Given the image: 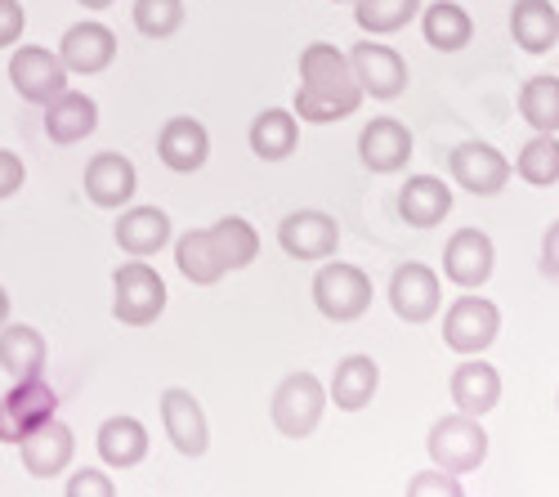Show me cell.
Wrapping results in <instances>:
<instances>
[{
	"label": "cell",
	"mask_w": 559,
	"mask_h": 497,
	"mask_svg": "<svg viewBox=\"0 0 559 497\" xmlns=\"http://www.w3.org/2000/svg\"><path fill=\"white\" fill-rule=\"evenodd\" d=\"M520 117L537 134H559V76H528L520 85Z\"/></svg>",
	"instance_id": "4dcf8cb0"
},
{
	"label": "cell",
	"mask_w": 559,
	"mask_h": 497,
	"mask_svg": "<svg viewBox=\"0 0 559 497\" xmlns=\"http://www.w3.org/2000/svg\"><path fill=\"white\" fill-rule=\"evenodd\" d=\"M59 413V394L36 381H14L10 394L0 399V443H23L40 422H50Z\"/></svg>",
	"instance_id": "9c48e42d"
},
{
	"label": "cell",
	"mask_w": 559,
	"mask_h": 497,
	"mask_svg": "<svg viewBox=\"0 0 559 497\" xmlns=\"http://www.w3.org/2000/svg\"><path fill=\"white\" fill-rule=\"evenodd\" d=\"M112 238L126 256H139V260L157 256L170 242V215L162 206H130V211H121Z\"/></svg>",
	"instance_id": "44dd1931"
},
{
	"label": "cell",
	"mask_w": 559,
	"mask_h": 497,
	"mask_svg": "<svg viewBox=\"0 0 559 497\" xmlns=\"http://www.w3.org/2000/svg\"><path fill=\"white\" fill-rule=\"evenodd\" d=\"M555 409H559V394H555Z\"/></svg>",
	"instance_id": "7bdbcfd3"
},
{
	"label": "cell",
	"mask_w": 559,
	"mask_h": 497,
	"mask_svg": "<svg viewBox=\"0 0 559 497\" xmlns=\"http://www.w3.org/2000/svg\"><path fill=\"white\" fill-rule=\"evenodd\" d=\"M72 453H76V439H72V430H68L59 417L40 422V426L19 443L23 471H27V475H36V480H55L59 471H68Z\"/></svg>",
	"instance_id": "e0dca14e"
},
{
	"label": "cell",
	"mask_w": 559,
	"mask_h": 497,
	"mask_svg": "<svg viewBox=\"0 0 559 497\" xmlns=\"http://www.w3.org/2000/svg\"><path fill=\"white\" fill-rule=\"evenodd\" d=\"M247 140L260 162H287L300 144V117L287 108H264V113H255Z\"/></svg>",
	"instance_id": "484cf974"
},
{
	"label": "cell",
	"mask_w": 559,
	"mask_h": 497,
	"mask_svg": "<svg viewBox=\"0 0 559 497\" xmlns=\"http://www.w3.org/2000/svg\"><path fill=\"white\" fill-rule=\"evenodd\" d=\"M510 170H515L533 189L559 185V134H533V140L520 149V157H515Z\"/></svg>",
	"instance_id": "1f68e13d"
},
{
	"label": "cell",
	"mask_w": 559,
	"mask_h": 497,
	"mask_svg": "<svg viewBox=\"0 0 559 497\" xmlns=\"http://www.w3.org/2000/svg\"><path fill=\"white\" fill-rule=\"evenodd\" d=\"M349 68H354V81L362 95L371 99H399L407 90V63L399 50H390V45L381 40H358L349 50Z\"/></svg>",
	"instance_id": "30bf717a"
},
{
	"label": "cell",
	"mask_w": 559,
	"mask_h": 497,
	"mask_svg": "<svg viewBox=\"0 0 559 497\" xmlns=\"http://www.w3.org/2000/svg\"><path fill=\"white\" fill-rule=\"evenodd\" d=\"M542 269L559 279V220L542 234Z\"/></svg>",
	"instance_id": "ab89813d"
},
{
	"label": "cell",
	"mask_w": 559,
	"mask_h": 497,
	"mask_svg": "<svg viewBox=\"0 0 559 497\" xmlns=\"http://www.w3.org/2000/svg\"><path fill=\"white\" fill-rule=\"evenodd\" d=\"M497 332H501V309L488 296L465 292L443 313V341L456 354H484L497 341Z\"/></svg>",
	"instance_id": "8992f818"
},
{
	"label": "cell",
	"mask_w": 559,
	"mask_h": 497,
	"mask_svg": "<svg viewBox=\"0 0 559 497\" xmlns=\"http://www.w3.org/2000/svg\"><path fill=\"white\" fill-rule=\"evenodd\" d=\"M99 458L117 471H130L148 458V430L139 417H108L99 426Z\"/></svg>",
	"instance_id": "f1b7e54d"
},
{
	"label": "cell",
	"mask_w": 559,
	"mask_h": 497,
	"mask_svg": "<svg viewBox=\"0 0 559 497\" xmlns=\"http://www.w3.org/2000/svg\"><path fill=\"white\" fill-rule=\"evenodd\" d=\"M510 36L524 55H550L559 45V10L550 0H515L510 5Z\"/></svg>",
	"instance_id": "7402d4cb"
},
{
	"label": "cell",
	"mask_w": 559,
	"mask_h": 497,
	"mask_svg": "<svg viewBox=\"0 0 559 497\" xmlns=\"http://www.w3.org/2000/svg\"><path fill=\"white\" fill-rule=\"evenodd\" d=\"M59 59L68 72H81V76H95L104 68H112L117 59V36L112 27L104 23H72L59 40Z\"/></svg>",
	"instance_id": "ac0fdd59"
},
{
	"label": "cell",
	"mask_w": 559,
	"mask_h": 497,
	"mask_svg": "<svg viewBox=\"0 0 559 497\" xmlns=\"http://www.w3.org/2000/svg\"><path fill=\"white\" fill-rule=\"evenodd\" d=\"M81 185H85V198L104 206V211H121L134 189H139V170L130 157L121 153H95L85 162V175H81Z\"/></svg>",
	"instance_id": "5bb4252c"
},
{
	"label": "cell",
	"mask_w": 559,
	"mask_h": 497,
	"mask_svg": "<svg viewBox=\"0 0 559 497\" xmlns=\"http://www.w3.org/2000/svg\"><path fill=\"white\" fill-rule=\"evenodd\" d=\"M448 211H452V189L439 175H412L399 189V215L412 229H435Z\"/></svg>",
	"instance_id": "cb8c5ba5"
},
{
	"label": "cell",
	"mask_w": 559,
	"mask_h": 497,
	"mask_svg": "<svg viewBox=\"0 0 559 497\" xmlns=\"http://www.w3.org/2000/svg\"><path fill=\"white\" fill-rule=\"evenodd\" d=\"M76 5H85V10H108V5H117V0H76Z\"/></svg>",
	"instance_id": "b9f144b4"
},
{
	"label": "cell",
	"mask_w": 559,
	"mask_h": 497,
	"mask_svg": "<svg viewBox=\"0 0 559 497\" xmlns=\"http://www.w3.org/2000/svg\"><path fill=\"white\" fill-rule=\"evenodd\" d=\"M211 238H215V247H219V256L228 264V274H233V269H247L260 256V234L251 229V220H242V215L215 220L211 224Z\"/></svg>",
	"instance_id": "836d02e7"
},
{
	"label": "cell",
	"mask_w": 559,
	"mask_h": 497,
	"mask_svg": "<svg viewBox=\"0 0 559 497\" xmlns=\"http://www.w3.org/2000/svg\"><path fill=\"white\" fill-rule=\"evenodd\" d=\"M492 264H497V247L484 229H456L443 247V274L448 283H456L461 292H475L492 279Z\"/></svg>",
	"instance_id": "7c38bea8"
},
{
	"label": "cell",
	"mask_w": 559,
	"mask_h": 497,
	"mask_svg": "<svg viewBox=\"0 0 559 497\" xmlns=\"http://www.w3.org/2000/svg\"><path fill=\"white\" fill-rule=\"evenodd\" d=\"M10 81L27 104H50L68 90V68L59 59V50H45V45H14L10 59Z\"/></svg>",
	"instance_id": "ba28073f"
},
{
	"label": "cell",
	"mask_w": 559,
	"mask_h": 497,
	"mask_svg": "<svg viewBox=\"0 0 559 497\" xmlns=\"http://www.w3.org/2000/svg\"><path fill=\"white\" fill-rule=\"evenodd\" d=\"M430 462L439 471H452V475H465V471H479L484 458H488V430L479 426V417H465V413H452V417H439L430 426Z\"/></svg>",
	"instance_id": "5b68a950"
},
{
	"label": "cell",
	"mask_w": 559,
	"mask_h": 497,
	"mask_svg": "<svg viewBox=\"0 0 559 497\" xmlns=\"http://www.w3.org/2000/svg\"><path fill=\"white\" fill-rule=\"evenodd\" d=\"M322 413H328V390H322V381L313 372H292V377L277 381L269 417L287 439H309L318 430Z\"/></svg>",
	"instance_id": "3957f363"
},
{
	"label": "cell",
	"mask_w": 559,
	"mask_h": 497,
	"mask_svg": "<svg viewBox=\"0 0 559 497\" xmlns=\"http://www.w3.org/2000/svg\"><path fill=\"white\" fill-rule=\"evenodd\" d=\"M157 157L175 170V175H193L206 166L211 157V134L198 117H170L157 134Z\"/></svg>",
	"instance_id": "d6986e66"
},
{
	"label": "cell",
	"mask_w": 559,
	"mask_h": 497,
	"mask_svg": "<svg viewBox=\"0 0 559 497\" xmlns=\"http://www.w3.org/2000/svg\"><path fill=\"white\" fill-rule=\"evenodd\" d=\"M45 336L27 323H5L0 328V368L10 372V381H36L45 372Z\"/></svg>",
	"instance_id": "d4e9b609"
},
{
	"label": "cell",
	"mask_w": 559,
	"mask_h": 497,
	"mask_svg": "<svg viewBox=\"0 0 559 497\" xmlns=\"http://www.w3.org/2000/svg\"><path fill=\"white\" fill-rule=\"evenodd\" d=\"M381 386V368H377V358H367V354H349L345 364L336 368L332 377V403L341 413H358L371 403V394H377Z\"/></svg>",
	"instance_id": "f546056e"
},
{
	"label": "cell",
	"mask_w": 559,
	"mask_h": 497,
	"mask_svg": "<svg viewBox=\"0 0 559 497\" xmlns=\"http://www.w3.org/2000/svg\"><path fill=\"white\" fill-rule=\"evenodd\" d=\"M448 175L475 198H497L510 185V157L484 140H465L448 153Z\"/></svg>",
	"instance_id": "52a82bcc"
},
{
	"label": "cell",
	"mask_w": 559,
	"mask_h": 497,
	"mask_svg": "<svg viewBox=\"0 0 559 497\" xmlns=\"http://www.w3.org/2000/svg\"><path fill=\"white\" fill-rule=\"evenodd\" d=\"M452 390V403H456V413L465 417H484L497 409V399H501V377L492 364H479V358L471 354V364H461L448 381Z\"/></svg>",
	"instance_id": "603a6c76"
},
{
	"label": "cell",
	"mask_w": 559,
	"mask_h": 497,
	"mask_svg": "<svg viewBox=\"0 0 559 497\" xmlns=\"http://www.w3.org/2000/svg\"><path fill=\"white\" fill-rule=\"evenodd\" d=\"M313 305H318L322 319L354 323L371 309V279L358 264H345V260L322 264L313 274Z\"/></svg>",
	"instance_id": "277c9868"
},
{
	"label": "cell",
	"mask_w": 559,
	"mask_h": 497,
	"mask_svg": "<svg viewBox=\"0 0 559 497\" xmlns=\"http://www.w3.org/2000/svg\"><path fill=\"white\" fill-rule=\"evenodd\" d=\"M439 274L421 260H407L394 269L390 279V305L403 323H430L439 313Z\"/></svg>",
	"instance_id": "4fadbf2b"
},
{
	"label": "cell",
	"mask_w": 559,
	"mask_h": 497,
	"mask_svg": "<svg viewBox=\"0 0 559 497\" xmlns=\"http://www.w3.org/2000/svg\"><path fill=\"white\" fill-rule=\"evenodd\" d=\"M23 27H27V10L19 0H0V50H10V45L23 40Z\"/></svg>",
	"instance_id": "74e56055"
},
{
	"label": "cell",
	"mask_w": 559,
	"mask_h": 497,
	"mask_svg": "<svg viewBox=\"0 0 559 497\" xmlns=\"http://www.w3.org/2000/svg\"><path fill=\"white\" fill-rule=\"evenodd\" d=\"M407 497H465L461 493V480L452 475V471H416L412 480H407Z\"/></svg>",
	"instance_id": "d590c367"
},
{
	"label": "cell",
	"mask_w": 559,
	"mask_h": 497,
	"mask_svg": "<svg viewBox=\"0 0 559 497\" xmlns=\"http://www.w3.org/2000/svg\"><path fill=\"white\" fill-rule=\"evenodd\" d=\"M277 247L292 260H328L341 247V224L328 211H292L277 224Z\"/></svg>",
	"instance_id": "8fae6325"
},
{
	"label": "cell",
	"mask_w": 559,
	"mask_h": 497,
	"mask_svg": "<svg viewBox=\"0 0 559 497\" xmlns=\"http://www.w3.org/2000/svg\"><path fill=\"white\" fill-rule=\"evenodd\" d=\"M95 126H99V104L81 95V90H63L59 99L45 104V134L55 144H81L95 134Z\"/></svg>",
	"instance_id": "ffe728a7"
},
{
	"label": "cell",
	"mask_w": 559,
	"mask_h": 497,
	"mask_svg": "<svg viewBox=\"0 0 559 497\" xmlns=\"http://www.w3.org/2000/svg\"><path fill=\"white\" fill-rule=\"evenodd\" d=\"M68 497H117V488H112V480H108L104 471L85 466V471H76V475L68 480Z\"/></svg>",
	"instance_id": "8d00e7d4"
},
{
	"label": "cell",
	"mask_w": 559,
	"mask_h": 497,
	"mask_svg": "<svg viewBox=\"0 0 559 497\" xmlns=\"http://www.w3.org/2000/svg\"><path fill=\"white\" fill-rule=\"evenodd\" d=\"M412 157V130L394 117H377L367 121L362 134H358V162L371 170V175H394L403 170Z\"/></svg>",
	"instance_id": "9a60e30c"
},
{
	"label": "cell",
	"mask_w": 559,
	"mask_h": 497,
	"mask_svg": "<svg viewBox=\"0 0 559 497\" xmlns=\"http://www.w3.org/2000/svg\"><path fill=\"white\" fill-rule=\"evenodd\" d=\"M336 5H345V0H336Z\"/></svg>",
	"instance_id": "ee69618b"
},
{
	"label": "cell",
	"mask_w": 559,
	"mask_h": 497,
	"mask_svg": "<svg viewBox=\"0 0 559 497\" xmlns=\"http://www.w3.org/2000/svg\"><path fill=\"white\" fill-rule=\"evenodd\" d=\"M362 90L354 81L349 55H341L332 40H313L300 50V90H296V117L328 126V121H345L362 108Z\"/></svg>",
	"instance_id": "6da1fadb"
},
{
	"label": "cell",
	"mask_w": 559,
	"mask_h": 497,
	"mask_svg": "<svg viewBox=\"0 0 559 497\" xmlns=\"http://www.w3.org/2000/svg\"><path fill=\"white\" fill-rule=\"evenodd\" d=\"M10 323V296H5V287H0V328Z\"/></svg>",
	"instance_id": "60d3db41"
},
{
	"label": "cell",
	"mask_w": 559,
	"mask_h": 497,
	"mask_svg": "<svg viewBox=\"0 0 559 497\" xmlns=\"http://www.w3.org/2000/svg\"><path fill=\"white\" fill-rule=\"evenodd\" d=\"M112 313L126 323V328H148L162 319V309H166V283L162 274L148 264V260H126L117 274H112Z\"/></svg>",
	"instance_id": "7a4b0ae2"
},
{
	"label": "cell",
	"mask_w": 559,
	"mask_h": 497,
	"mask_svg": "<svg viewBox=\"0 0 559 497\" xmlns=\"http://www.w3.org/2000/svg\"><path fill=\"white\" fill-rule=\"evenodd\" d=\"M175 264H179V274L198 283V287H215L224 274H228V264L211 238V229H189L179 242H175Z\"/></svg>",
	"instance_id": "83f0119b"
},
{
	"label": "cell",
	"mask_w": 559,
	"mask_h": 497,
	"mask_svg": "<svg viewBox=\"0 0 559 497\" xmlns=\"http://www.w3.org/2000/svg\"><path fill=\"white\" fill-rule=\"evenodd\" d=\"M23 179H27V170H23L19 153L0 149V202H5V198H14V193L23 189Z\"/></svg>",
	"instance_id": "f35d334b"
},
{
	"label": "cell",
	"mask_w": 559,
	"mask_h": 497,
	"mask_svg": "<svg viewBox=\"0 0 559 497\" xmlns=\"http://www.w3.org/2000/svg\"><path fill=\"white\" fill-rule=\"evenodd\" d=\"M162 422H166L170 443L179 448L183 458H202L206 448H211V426H206V413H202V403H198L189 390L170 386V390L162 394Z\"/></svg>",
	"instance_id": "2e32d148"
},
{
	"label": "cell",
	"mask_w": 559,
	"mask_h": 497,
	"mask_svg": "<svg viewBox=\"0 0 559 497\" xmlns=\"http://www.w3.org/2000/svg\"><path fill=\"white\" fill-rule=\"evenodd\" d=\"M130 19L148 40H166L183 27V0H134Z\"/></svg>",
	"instance_id": "e575fe53"
},
{
	"label": "cell",
	"mask_w": 559,
	"mask_h": 497,
	"mask_svg": "<svg viewBox=\"0 0 559 497\" xmlns=\"http://www.w3.org/2000/svg\"><path fill=\"white\" fill-rule=\"evenodd\" d=\"M416 14H421V0H354V23L367 36H394Z\"/></svg>",
	"instance_id": "d6a6232c"
},
{
	"label": "cell",
	"mask_w": 559,
	"mask_h": 497,
	"mask_svg": "<svg viewBox=\"0 0 559 497\" xmlns=\"http://www.w3.org/2000/svg\"><path fill=\"white\" fill-rule=\"evenodd\" d=\"M421 32H426V40L435 45V50L456 55L475 40V19L465 5H456V0H435V5L421 10Z\"/></svg>",
	"instance_id": "4316f807"
}]
</instances>
